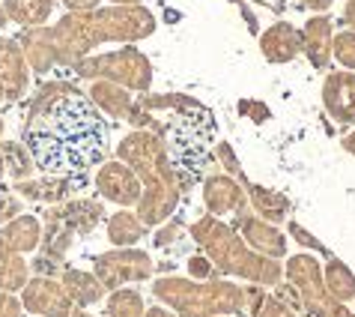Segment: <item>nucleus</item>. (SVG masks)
<instances>
[{
	"instance_id": "nucleus-1",
	"label": "nucleus",
	"mask_w": 355,
	"mask_h": 317,
	"mask_svg": "<svg viewBox=\"0 0 355 317\" xmlns=\"http://www.w3.org/2000/svg\"><path fill=\"white\" fill-rule=\"evenodd\" d=\"M24 141L42 171L69 177L102 162L107 150V123L90 99L60 87L33 105Z\"/></svg>"
},
{
	"instance_id": "nucleus-2",
	"label": "nucleus",
	"mask_w": 355,
	"mask_h": 317,
	"mask_svg": "<svg viewBox=\"0 0 355 317\" xmlns=\"http://www.w3.org/2000/svg\"><path fill=\"white\" fill-rule=\"evenodd\" d=\"M27 84L24 57L12 39H0V102H12Z\"/></svg>"
},
{
	"instance_id": "nucleus-3",
	"label": "nucleus",
	"mask_w": 355,
	"mask_h": 317,
	"mask_svg": "<svg viewBox=\"0 0 355 317\" xmlns=\"http://www.w3.org/2000/svg\"><path fill=\"white\" fill-rule=\"evenodd\" d=\"M24 261L18 257V252H12L9 245L0 243V291L9 293L15 287L24 284Z\"/></svg>"
},
{
	"instance_id": "nucleus-4",
	"label": "nucleus",
	"mask_w": 355,
	"mask_h": 317,
	"mask_svg": "<svg viewBox=\"0 0 355 317\" xmlns=\"http://www.w3.org/2000/svg\"><path fill=\"white\" fill-rule=\"evenodd\" d=\"M0 243L9 245L12 252H24L36 245V222L33 219H15L0 231Z\"/></svg>"
},
{
	"instance_id": "nucleus-5",
	"label": "nucleus",
	"mask_w": 355,
	"mask_h": 317,
	"mask_svg": "<svg viewBox=\"0 0 355 317\" xmlns=\"http://www.w3.org/2000/svg\"><path fill=\"white\" fill-rule=\"evenodd\" d=\"M48 6H51V0H6L3 13L21 24H33L48 13Z\"/></svg>"
},
{
	"instance_id": "nucleus-6",
	"label": "nucleus",
	"mask_w": 355,
	"mask_h": 317,
	"mask_svg": "<svg viewBox=\"0 0 355 317\" xmlns=\"http://www.w3.org/2000/svg\"><path fill=\"white\" fill-rule=\"evenodd\" d=\"M24 300L36 311H51L54 317H60V305H57V302H60V293H57L51 284H45V282L31 284V291H27Z\"/></svg>"
},
{
	"instance_id": "nucleus-7",
	"label": "nucleus",
	"mask_w": 355,
	"mask_h": 317,
	"mask_svg": "<svg viewBox=\"0 0 355 317\" xmlns=\"http://www.w3.org/2000/svg\"><path fill=\"white\" fill-rule=\"evenodd\" d=\"M0 156H3V165L12 171V177H21L27 168H31V162H24V150L18 144H0Z\"/></svg>"
},
{
	"instance_id": "nucleus-8",
	"label": "nucleus",
	"mask_w": 355,
	"mask_h": 317,
	"mask_svg": "<svg viewBox=\"0 0 355 317\" xmlns=\"http://www.w3.org/2000/svg\"><path fill=\"white\" fill-rule=\"evenodd\" d=\"M15 210H18V204L12 201V197H9V195H3V192H0V225H3L6 219H12V216H15Z\"/></svg>"
},
{
	"instance_id": "nucleus-9",
	"label": "nucleus",
	"mask_w": 355,
	"mask_h": 317,
	"mask_svg": "<svg viewBox=\"0 0 355 317\" xmlns=\"http://www.w3.org/2000/svg\"><path fill=\"white\" fill-rule=\"evenodd\" d=\"M0 317H18V302L3 291H0Z\"/></svg>"
},
{
	"instance_id": "nucleus-10",
	"label": "nucleus",
	"mask_w": 355,
	"mask_h": 317,
	"mask_svg": "<svg viewBox=\"0 0 355 317\" xmlns=\"http://www.w3.org/2000/svg\"><path fill=\"white\" fill-rule=\"evenodd\" d=\"M3 24H6V13L0 9V31H3Z\"/></svg>"
},
{
	"instance_id": "nucleus-11",
	"label": "nucleus",
	"mask_w": 355,
	"mask_h": 317,
	"mask_svg": "<svg viewBox=\"0 0 355 317\" xmlns=\"http://www.w3.org/2000/svg\"><path fill=\"white\" fill-rule=\"evenodd\" d=\"M0 132H3V120H0Z\"/></svg>"
}]
</instances>
